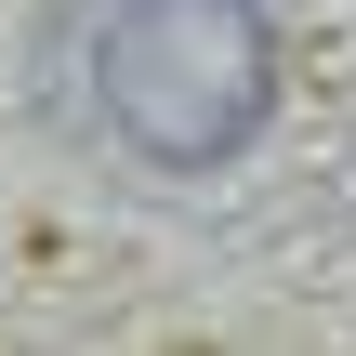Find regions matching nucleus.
I'll list each match as a JSON object with an SVG mask.
<instances>
[{
    "mask_svg": "<svg viewBox=\"0 0 356 356\" xmlns=\"http://www.w3.org/2000/svg\"><path fill=\"white\" fill-rule=\"evenodd\" d=\"M277 119L264 0H119L106 13V132L145 172H225Z\"/></svg>",
    "mask_w": 356,
    "mask_h": 356,
    "instance_id": "obj_1",
    "label": "nucleus"
}]
</instances>
